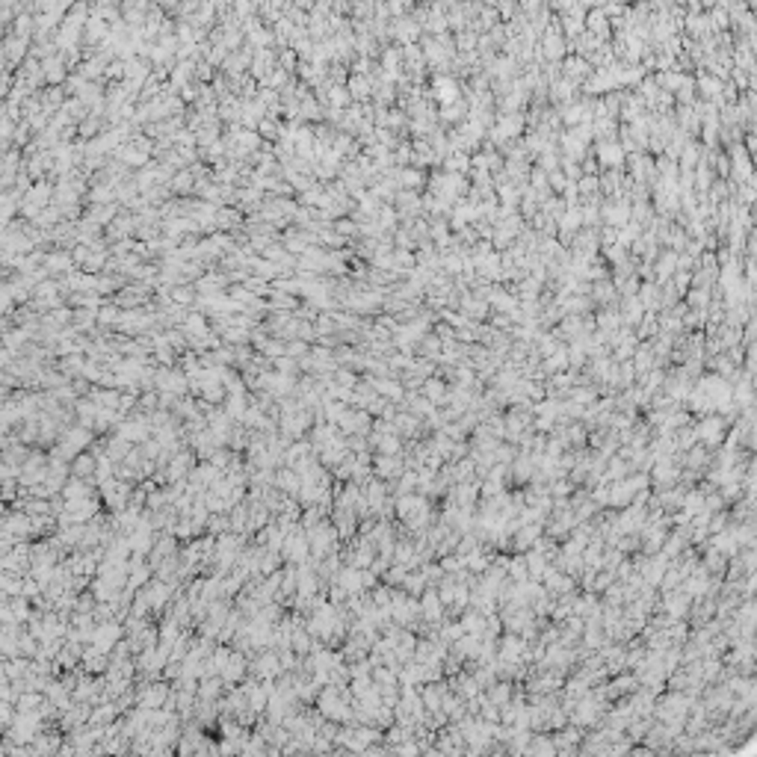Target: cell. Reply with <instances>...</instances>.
Instances as JSON below:
<instances>
[{"label": "cell", "mask_w": 757, "mask_h": 757, "mask_svg": "<svg viewBox=\"0 0 757 757\" xmlns=\"http://www.w3.org/2000/svg\"><path fill=\"white\" fill-rule=\"evenodd\" d=\"M246 669H249V665H246V660H243V654H240V651H234V654H231V660H228V665H225V669H222V675H219V677H222V681H225V684L231 686V684H237V681H243V677H246Z\"/></svg>", "instance_id": "obj_11"}, {"label": "cell", "mask_w": 757, "mask_h": 757, "mask_svg": "<svg viewBox=\"0 0 757 757\" xmlns=\"http://www.w3.org/2000/svg\"><path fill=\"white\" fill-rule=\"evenodd\" d=\"M83 672H89V675H104L107 669H110V654H104V651H98L95 645H89V648L83 651Z\"/></svg>", "instance_id": "obj_7"}, {"label": "cell", "mask_w": 757, "mask_h": 757, "mask_svg": "<svg viewBox=\"0 0 757 757\" xmlns=\"http://www.w3.org/2000/svg\"><path fill=\"white\" fill-rule=\"evenodd\" d=\"M420 607H423V616H426V618H438V612H441V600H438L435 595H432V592H426V595H423V604H420Z\"/></svg>", "instance_id": "obj_19"}, {"label": "cell", "mask_w": 757, "mask_h": 757, "mask_svg": "<svg viewBox=\"0 0 757 757\" xmlns=\"http://www.w3.org/2000/svg\"><path fill=\"white\" fill-rule=\"evenodd\" d=\"M130 450H133V444H130V441H125L121 435H113V438H110V441L104 444V453H107V455H110V459H113L116 464L125 462Z\"/></svg>", "instance_id": "obj_15"}, {"label": "cell", "mask_w": 757, "mask_h": 757, "mask_svg": "<svg viewBox=\"0 0 757 757\" xmlns=\"http://www.w3.org/2000/svg\"><path fill=\"white\" fill-rule=\"evenodd\" d=\"M335 583H340L349 595H361V592H364V574H361L358 565H343Z\"/></svg>", "instance_id": "obj_5"}, {"label": "cell", "mask_w": 757, "mask_h": 757, "mask_svg": "<svg viewBox=\"0 0 757 757\" xmlns=\"http://www.w3.org/2000/svg\"><path fill=\"white\" fill-rule=\"evenodd\" d=\"M367 385H370L378 397H388V399H403V385L394 382V378H367Z\"/></svg>", "instance_id": "obj_13"}, {"label": "cell", "mask_w": 757, "mask_h": 757, "mask_svg": "<svg viewBox=\"0 0 757 757\" xmlns=\"http://www.w3.org/2000/svg\"><path fill=\"white\" fill-rule=\"evenodd\" d=\"M169 698H172V684L154 681V684H142V689L137 693V704L148 707V710H157V707H166V701Z\"/></svg>", "instance_id": "obj_3"}, {"label": "cell", "mask_w": 757, "mask_h": 757, "mask_svg": "<svg viewBox=\"0 0 757 757\" xmlns=\"http://www.w3.org/2000/svg\"><path fill=\"white\" fill-rule=\"evenodd\" d=\"M411 544L408 541H397V548H394V562H399V565H408L411 562Z\"/></svg>", "instance_id": "obj_21"}, {"label": "cell", "mask_w": 757, "mask_h": 757, "mask_svg": "<svg viewBox=\"0 0 757 757\" xmlns=\"http://www.w3.org/2000/svg\"><path fill=\"white\" fill-rule=\"evenodd\" d=\"M275 488H281L284 494H290L296 497L299 494V488H302V476H299L296 467H281V471H275Z\"/></svg>", "instance_id": "obj_8"}, {"label": "cell", "mask_w": 757, "mask_h": 757, "mask_svg": "<svg viewBox=\"0 0 757 757\" xmlns=\"http://www.w3.org/2000/svg\"><path fill=\"white\" fill-rule=\"evenodd\" d=\"M373 473L378 476V480H394V476L403 473V462H399L397 455H385V453H378L376 459H373Z\"/></svg>", "instance_id": "obj_6"}, {"label": "cell", "mask_w": 757, "mask_h": 757, "mask_svg": "<svg viewBox=\"0 0 757 757\" xmlns=\"http://www.w3.org/2000/svg\"><path fill=\"white\" fill-rule=\"evenodd\" d=\"M154 388H157V391H169L175 397H184L189 391V378L181 370H160L154 376Z\"/></svg>", "instance_id": "obj_4"}, {"label": "cell", "mask_w": 757, "mask_h": 757, "mask_svg": "<svg viewBox=\"0 0 757 757\" xmlns=\"http://www.w3.org/2000/svg\"><path fill=\"white\" fill-rule=\"evenodd\" d=\"M275 370H281V373H290V376H293V373H296V364H293V361L284 355V358H275Z\"/></svg>", "instance_id": "obj_23"}, {"label": "cell", "mask_w": 757, "mask_h": 757, "mask_svg": "<svg viewBox=\"0 0 757 757\" xmlns=\"http://www.w3.org/2000/svg\"><path fill=\"white\" fill-rule=\"evenodd\" d=\"M148 577H151V568L142 562V556H133V559H130V574H128V589H130V592H137L139 586L148 583Z\"/></svg>", "instance_id": "obj_12"}, {"label": "cell", "mask_w": 757, "mask_h": 757, "mask_svg": "<svg viewBox=\"0 0 757 757\" xmlns=\"http://www.w3.org/2000/svg\"><path fill=\"white\" fill-rule=\"evenodd\" d=\"M101 320H104V322H113V320H119V314H116V311H104Z\"/></svg>", "instance_id": "obj_27"}, {"label": "cell", "mask_w": 757, "mask_h": 757, "mask_svg": "<svg viewBox=\"0 0 757 757\" xmlns=\"http://www.w3.org/2000/svg\"><path fill=\"white\" fill-rule=\"evenodd\" d=\"M95 471H98V455H95L92 450L74 455V462H71V476H80V480H92Z\"/></svg>", "instance_id": "obj_10"}, {"label": "cell", "mask_w": 757, "mask_h": 757, "mask_svg": "<svg viewBox=\"0 0 757 757\" xmlns=\"http://www.w3.org/2000/svg\"><path fill=\"white\" fill-rule=\"evenodd\" d=\"M423 391H426V397H429V399H438L444 388H441V382H429L426 388H423Z\"/></svg>", "instance_id": "obj_25"}, {"label": "cell", "mask_w": 757, "mask_h": 757, "mask_svg": "<svg viewBox=\"0 0 757 757\" xmlns=\"http://www.w3.org/2000/svg\"><path fill=\"white\" fill-rule=\"evenodd\" d=\"M98 491H101L107 509L121 512V509H128V500H130V494H133V485H130V480L113 476V480H107L104 485H98Z\"/></svg>", "instance_id": "obj_1"}, {"label": "cell", "mask_w": 757, "mask_h": 757, "mask_svg": "<svg viewBox=\"0 0 757 757\" xmlns=\"http://www.w3.org/2000/svg\"><path fill=\"white\" fill-rule=\"evenodd\" d=\"M335 382L343 385V388H358V378H355V373H349V370H338Z\"/></svg>", "instance_id": "obj_22"}, {"label": "cell", "mask_w": 757, "mask_h": 757, "mask_svg": "<svg viewBox=\"0 0 757 757\" xmlns=\"http://www.w3.org/2000/svg\"><path fill=\"white\" fill-rule=\"evenodd\" d=\"M121 636H125L121 621H101V625H95L92 642H89V645H95V648L104 651V654H113V648L121 642Z\"/></svg>", "instance_id": "obj_2"}, {"label": "cell", "mask_w": 757, "mask_h": 757, "mask_svg": "<svg viewBox=\"0 0 757 757\" xmlns=\"http://www.w3.org/2000/svg\"><path fill=\"white\" fill-rule=\"evenodd\" d=\"M202 745H205V733L198 731V728H186L181 733V742H177V751H181V754H193V751H202Z\"/></svg>", "instance_id": "obj_14"}, {"label": "cell", "mask_w": 757, "mask_h": 757, "mask_svg": "<svg viewBox=\"0 0 757 757\" xmlns=\"http://www.w3.org/2000/svg\"><path fill=\"white\" fill-rule=\"evenodd\" d=\"M3 500L6 503H12L15 500V480H3Z\"/></svg>", "instance_id": "obj_24"}, {"label": "cell", "mask_w": 757, "mask_h": 757, "mask_svg": "<svg viewBox=\"0 0 757 757\" xmlns=\"http://www.w3.org/2000/svg\"><path fill=\"white\" fill-rule=\"evenodd\" d=\"M249 406H252V403H246V397H243V394H228V397H225V411H228V415L237 420V423L246 417Z\"/></svg>", "instance_id": "obj_18"}, {"label": "cell", "mask_w": 757, "mask_h": 757, "mask_svg": "<svg viewBox=\"0 0 757 757\" xmlns=\"http://www.w3.org/2000/svg\"><path fill=\"white\" fill-rule=\"evenodd\" d=\"M302 352H308V347H305L302 340H296V343H290V347H287V355H293V358H299Z\"/></svg>", "instance_id": "obj_26"}, {"label": "cell", "mask_w": 757, "mask_h": 757, "mask_svg": "<svg viewBox=\"0 0 757 757\" xmlns=\"http://www.w3.org/2000/svg\"><path fill=\"white\" fill-rule=\"evenodd\" d=\"M30 745H33V757L60 754V749H62V737H60V733H44V731H42Z\"/></svg>", "instance_id": "obj_9"}, {"label": "cell", "mask_w": 757, "mask_h": 757, "mask_svg": "<svg viewBox=\"0 0 757 757\" xmlns=\"http://www.w3.org/2000/svg\"><path fill=\"white\" fill-rule=\"evenodd\" d=\"M44 698H48V695H42V693H36V689H30V693H21L18 695L15 707H18V713H33V710H39L44 704Z\"/></svg>", "instance_id": "obj_17"}, {"label": "cell", "mask_w": 757, "mask_h": 757, "mask_svg": "<svg viewBox=\"0 0 757 757\" xmlns=\"http://www.w3.org/2000/svg\"><path fill=\"white\" fill-rule=\"evenodd\" d=\"M222 677L219 675H207L202 684H198V701H219L222 695Z\"/></svg>", "instance_id": "obj_16"}, {"label": "cell", "mask_w": 757, "mask_h": 757, "mask_svg": "<svg viewBox=\"0 0 757 757\" xmlns=\"http://www.w3.org/2000/svg\"><path fill=\"white\" fill-rule=\"evenodd\" d=\"M394 426H397L399 435H411V432H415V426H417V420L411 417V415H397Z\"/></svg>", "instance_id": "obj_20"}]
</instances>
